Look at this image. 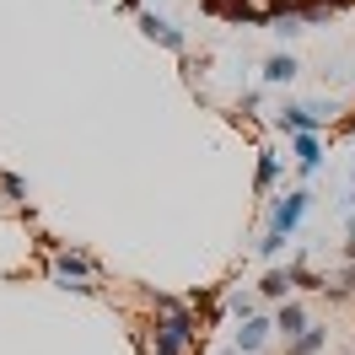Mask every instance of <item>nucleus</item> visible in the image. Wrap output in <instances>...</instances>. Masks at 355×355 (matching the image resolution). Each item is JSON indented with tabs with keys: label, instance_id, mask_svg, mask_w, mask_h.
Masks as SVG:
<instances>
[{
	"label": "nucleus",
	"instance_id": "obj_2",
	"mask_svg": "<svg viewBox=\"0 0 355 355\" xmlns=\"http://www.w3.org/2000/svg\"><path fill=\"white\" fill-rule=\"evenodd\" d=\"M334 113H339L334 103H286V108H280V130H291V135H318Z\"/></svg>",
	"mask_w": 355,
	"mask_h": 355
},
{
	"label": "nucleus",
	"instance_id": "obj_9",
	"mask_svg": "<svg viewBox=\"0 0 355 355\" xmlns=\"http://www.w3.org/2000/svg\"><path fill=\"white\" fill-rule=\"evenodd\" d=\"M291 76H296V60H291V54H269L264 60V81L269 87H280V81H291Z\"/></svg>",
	"mask_w": 355,
	"mask_h": 355
},
{
	"label": "nucleus",
	"instance_id": "obj_13",
	"mask_svg": "<svg viewBox=\"0 0 355 355\" xmlns=\"http://www.w3.org/2000/svg\"><path fill=\"white\" fill-rule=\"evenodd\" d=\"M0 194H6V200H17V205H22V200H27V183H22V178H17V173H0Z\"/></svg>",
	"mask_w": 355,
	"mask_h": 355
},
{
	"label": "nucleus",
	"instance_id": "obj_15",
	"mask_svg": "<svg viewBox=\"0 0 355 355\" xmlns=\"http://www.w3.org/2000/svg\"><path fill=\"white\" fill-rule=\"evenodd\" d=\"M280 243H286V237H280V232H269L264 243H259V253H264V259H275V253H280Z\"/></svg>",
	"mask_w": 355,
	"mask_h": 355
},
{
	"label": "nucleus",
	"instance_id": "obj_8",
	"mask_svg": "<svg viewBox=\"0 0 355 355\" xmlns=\"http://www.w3.org/2000/svg\"><path fill=\"white\" fill-rule=\"evenodd\" d=\"M275 329H286L291 339H296V334H307V312H302V302H280V312H275Z\"/></svg>",
	"mask_w": 355,
	"mask_h": 355
},
{
	"label": "nucleus",
	"instance_id": "obj_6",
	"mask_svg": "<svg viewBox=\"0 0 355 355\" xmlns=\"http://www.w3.org/2000/svg\"><path fill=\"white\" fill-rule=\"evenodd\" d=\"M291 151H296V162H302V173H318L323 167V146H318V135H291Z\"/></svg>",
	"mask_w": 355,
	"mask_h": 355
},
{
	"label": "nucleus",
	"instance_id": "obj_18",
	"mask_svg": "<svg viewBox=\"0 0 355 355\" xmlns=\"http://www.w3.org/2000/svg\"><path fill=\"white\" fill-rule=\"evenodd\" d=\"M124 6H140V0H124Z\"/></svg>",
	"mask_w": 355,
	"mask_h": 355
},
{
	"label": "nucleus",
	"instance_id": "obj_1",
	"mask_svg": "<svg viewBox=\"0 0 355 355\" xmlns=\"http://www.w3.org/2000/svg\"><path fill=\"white\" fill-rule=\"evenodd\" d=\"M194 339H200L194 312L183 307L178 296H162V291H156V355H183Z\"/></svg>",
	"mask_w": 355,
	"mask_h": 355
},
{
	"label": "nucleus",
	"instance_id": "obj_14",
	"mask_svg": "<svg viewBox=\"0 0 355 355\" xmlns=\"http://www.w3.org/2000/svg\"><path fill=\"white\" fill-rule=\"evenodd\" d=\"M291 280H296V286H307V291H323V280H318L307 264H291Z\"/></svg>",
	"mask_w": 355,
	"mask_h": 355
},
{
	"label": "nucleus",
	"instance_id": "obj_10",
	"mask_svg": "<svg viewBox=\"0 0 355 355\" xmlns=\"http://www.w3.org/2000/svg\"><path fill=\"white\" fill-rule=\"evenodd\" d=\"M296 286V280H291V269H269L264 275V286H259V296H275V302H286V291Z\"/></svg>",
	"mask_w": 355,
	"mask_h": 355
},
{
	"label": "nucleus",
	"instance_id": "obj_5",
	"mask_svg": "<svg viewBox=\"0 0 355 355\" xmlns=\"http://www.w3.org/2000/svg\"><path fill=\"white\" fill-rule=\"evenodd\" d=\"M140 33H146L151 44H162V49H173V54H183V33H178L173 22H162L156 11H140Z\"/></svg>",
	"mask_w": 355,
	"mask_h": 355
},
{
	"label": "nucleus",
	"instance_id": "obj_4",
	"mask_svg": "<svg viewBox=\"0 0 355 355\" xmlns=\"http://www.w3.org/2000/svg\"><path fill=\"white\" fill-rule=\"evenodd\" d=\"M302 216H307V194L296 189V194H286V200L275 205V221H269V232H280V237H291V232L302 226Z\"/></svg>",
	"mask_w": 355,
	"mask_h": 355
},
{
	"label": "nucleus",
	"instance_id": "obj_12",
	"mask_svg": "<svg viewBox=\"0 0 355 355\" xmlns=\"http://www.w3.org/2000/svg\"><path fill=\"white\" fill-rule=\"evenodd\" d=\"M275 178H280V156H275V151H259V173H253V183H259V189H269Z\"/></svg>",
	"mask_w": 355,
	"mask_h": 355
},
{
	"label": "nucleus",
	"instance_id": "obj_16",
	"mask_svg": "<svg viewBox=\"0 0 355 355\" xmlns=\"http://www.w3.org/2000/svg\"><path fill=\"white\" fill-rule=\"evenodd\" d=\"M232 312H237V318L248 323V318H253V296H232Z\"/></svg>",
	"mask_w": 355,
	"mask_h": 355
},
{
	"label": "nucleus",
	"instance_id": "obj_17",
	"mask_svg": "<svg viewBox=\"0 0 355 355\" xmlns=\"http://www.w3.org/2000/svg\"><path fill=\"white\" fill-rule=\"evenodd\" d=\"M345 264H355V232H350V243H345Z\"/></svg>",
	"mask_w": 355,
	"mask_h": 355
},
{
	"label": "nucleus",
	"instance_id": "obj_3",
	"mask_svg": "<svg viewBox=\"0 0 355 355\" xmlns=\"http://www.w3.org/2000/svg\"><path fill=\"white\" fill-rule=\"evenodd\" d=\"M54 280H60V286L65 291H81V296H92V259L87 253H76V248H60V253H54Z\"/></svg>",
	"mask_w": 355,
	"mask_h": 355
},
{
	"label": "nucleus",
	"instance_id": "obj_19",
	"mask_svg": "<svg viewBox=\"0 0 355 355\" xmlns=\"http://www.w3.org/2000/svg\"><path fill=\"white\" fill-rule=\"evenodd\" d=\"M350 355H355V350H350Z\"/></svg>",
	"mask_w": 355,
	"mask_h": 355
},
{
	"label": "nucleus",
	"instance_id": "obj_11",
	"mask_svg": "<svg viewBox=\"0 0 355 355\" xmlns=\"http://www.w3.org/2000/svg\"><path fill=\"white\" fill-rule=\"evenodd\" d=\"M323 339H329V334L307 323V334H296V339H291V355H318V350H323Z\"/></svg>",
	"mask_w": 355,
	"mask_h": 355
},
{
	"label": "nucleus",
	"instance_id": "obj_7",
	"mask_svg": "<svg viewBox=\"0 0 355 355\" xmlns=\"http://www.w3.org/2000/svg\"><path fill=\"white\" fill-rule=\"evenodd\" d=\"M275 323H264V318H248L243 329H237V355H253V350H264V339Z\"/></svg>",
	"mask_w": 355,
	"mask_h": 355
}]
</instances>
